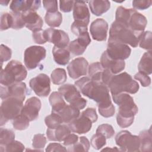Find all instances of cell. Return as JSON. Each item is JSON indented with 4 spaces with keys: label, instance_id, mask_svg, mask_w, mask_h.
Listing matches in <instances>:
<instances>
[{
    "label": "cell",
    "instance_id": "6da1fadb",
    "mask_svg": "<svg viewBox=\"0 0 152 152\" xmlns=\"http://www.w3.org/2000/svg\"><path fill=\"white\" fill-rule=\"evenodd\" d=\"M75 87L85 96L93 100L97 103L98 109L108 107L112 104L109 89L102 82L93 81L84 77L75 82Z\"/></svg>",
    "mask_w": 152,
    "mask_h": 152
},
{
    "label": "cell",
    "instance_id": "7a4b0ae2",
    "mask_svg": "<svg viewBox=\"0 0 152 152\" xmlns=\"http://www.w3.org/2000/svg\"><path fill=\"white\" fill-rule=\"evenodd\" d=\"M112 96L113 102L119 106L116 116L118 125L123 128L131 126L138 111L133 98L127 93L112 94Z\"/></svg>",
    "mask_w": 152,
    "mask_h": 152
},
{
    "label": "cell",
    "instance_id": "3957f363",
    "mask_svg": "<svg viewBox=\"0 0 152 152\" xmlns=\"http://www.w3.org/2000/svg\"><path fill=\"white\" fill-rule=\"evenodd\" d=\"M106 86L112 95L121 93L135 94L138 91L140 87L138 83L125 72L119 74H112Z\"/></svg>",
    "mask_w": 152,
    "mask_h": 152
},
{
    "label": "cell",
    "instance_id": "277c9868",
    "mask_svg": "<svg viewBox=\"0 0 152 152\" xmlns=\"http://www.w3.org/2000/svg\"><path fill=\"white\" fill-rule=\"evenodd\" d=\"M27 75L24 66L19 61L12 60L6 65L4 69H1L0 75L1 85L9 86L24 80Z\"/></svg>",
    "mask_w": 152,
    "mask_h": 152
},
{
    "label": "cell",
    "instance_id": "5b68a950",
    "mask_svg": "<svg viewBox=\"0 0 152 152\" xmlns=\"http://www.w3.org/2000/svg\"><path fill=\"white\" fill-rule=\"evenodd\" d=\"M141 36L126 26L116 21L112 23L109 30L110 39L118 40L133 48L138 46Z\"/></svg>",
    "mask_w": 152,
    "mask_h": 152
},
{
    "label": "cell",
    "instance_id": "8992f818",
    "mask_svg": "<svg viewBox=\"0 0 152 152\" xmlns=\"http://www.w3.org/2000/svg\"><path fill=\"white\" fill-rule=\"evenodd\" d=\"M23 107V101L19 99L8 97L3 100L1 105V125L20 115Z\"/></svg>",
    "mask_w": 152,
    "mask_h": 152
},
{
    "label": "cell",
    "instance_id": "52a82bcc",
    "mask_svg": "<svg viewBox=\"0 0 152 152\" xmlns=\"http://www.w3.org/2000/svg\"><path fill=\"white\" fill-rule=\"evenodd\" d=\"M58 91L70 105L79 110L86 107L87 100L81 97L75 86L71 84H64L59 87Z\"/></svg>",
    "mask_w": 152,
    "mask_h": 152
},
{
    "label": "cell",
    "instance_id": "ba28073f",
    "mask_svg": "<svg viewBox=\"0 0 152 152\" xmlns=\"http://www.w3.org/2000/svg\"><path fill=\"white\" fill-rule=\"evenodd\" d=\"M115 142L121 151H140V140L138 136L132 135L127 131H121L115 137Z\"/></svg>",
    "mask_w": 152,
    "mask_h": 152
},
{
    "label": "cell",
    "instance_id": "9c48e42d",
    "mask_svg": "<svg viewBox=\"0 0 152 152\" xmlns=\"http://www.w3.org/2000/svg\"><path fill=\"white\" fill-rule=\"evenodd\" d=\"M46 49L40 46H31L27 48L24 53V62L26 68L29 69L36 68L41 61L46 57Z\"/></svg>",
    "mask_w": 152,
    "mask_h": 152
},
{
    "label": "cell",
    "instance_id": "30bf717a",
    "mask_svg": "<svg viewBox=\"0 0 152 152\" xmlns=\"http://www.w3.org/2000/svg\"><path fill=\"white\" fill-rule=\"evenodd\" d=\"M106 51L108 56L112 59L124 61L130 56L131 49L128 45L109 38Z\"/></svg>",
    "mask_w": 152,
    "mask_h": 152
},
{
    "label": "cell",
    "instance_id": "8fae6325",
    "mask_svg": "<svg viewBox=\"0 0 152 152\" xmlns=\"http://www.w3.org/2000/svg\"><path fill=\"white\" fill-rule=\"evenodd\" d=\"M27 92L26 83L21 81L9 86L1 85V98L4 100L8 97H15L24 101Z\"/></svg>",
    "mask_w": 152,
    "mask_h": 152
},
{
    "label": "cell",
    "instance_id": "7c38bea8",
    "mask_svg": "<svg viewBox=\"0 0 152 152\" xmlns=\"http://www.w3.org/2000/svg\"><path fill=\"white\" fill-rule=\"evenodd\" d=\"M29 86L36 94L40 97H46L50 91V81L45 74H40L31 78Z\"/></svg>",
    "mask_w": 152,
    "mask_h": 152
},
{
    "label": "cell",
    "instance_id": "4fadbf2b",
    "mask_svg": "<svg viewBox=\"0 0 152 152\" xmlns=\"http://www.w3.org/2000/svg\"><path fill=\"white\" fill-rule=\"evenodd\" d=\"M147 24V21L144 15L137 11L136 10L131 8L130 14L125 26L141 36L144 33Z\"/></svg>",
    "mask_w": 152,
    "mask_h": 152
},
{
    "label": "cell",
    "instance_id": "5bb4252c",
    "mask_svg": "<svg viewBox=\"0 0 152 152\" xmlns=\"http://www.w3.org/2000/svg\"><path fill=\"white\" fill-rule=\"evenodd\" d=\"M45 31L47 41L53 43L55 46L64 48L68 45L69 43V36L64 31L53 28H47Z\"/></svg>",
    "mask_w": 152,
    "mask_h": 152
},
{
    "label": "cell",
    "instance_id": "9a60e30c",
    "mask_svg": "<svg viewBox=\"0 0 152 152\" xmlns=\"http://www.w3.org/2000/svg\"><path fill=\"white\" fill-rule=\"evenodd\" d=\"M88 66V63L84 58H75L67 66L68 74L72 79H77L81 76L86 75L87 72Z\"/></svg>",
    "mask_w": 152,
    "mask_h": 152
},
{
    "label": "cell",
    "instance_id": "2e32d148",
    "mask_svg": "<svg viewBox=\"0 0 152 152\" xmlns=\"http://www.w3.org/2000/svg\"><path fill=\"white\" fill-rule=\"evenodd\" d=\"M108 24L103 18H97L90 25V31L92 38L97 41H105L107 38Z\"/></svg>",
    "mask_w": 152,
    "mask_h": 152
},
{
    "label": "cell",
    "instance_id": "e0dca14e",
    "mask_svg": "<svg viewBox=\"0 0 152 152\" xmlns=\"http://www.w3.org/2000/svg\"><path fill=\"white\" fill-rule=\"evenodd\" d=\"M40 108L41 102L40 99L36 97H32L26 100L21 114L25 116L30 121H33L38 118Z\"/></svg>",
    "mask_w": 152,
    "mask_h": 152
},
{
    "label": "cell",
    "instance_id": "ac0fdd59",
    "mask_svg": "<svg viewBox=\"0 0 152 152\" xmlns=\"http://www.w3.org/2000/svg\"><path fill=\"white\" fill-rule=\"evenodd\" d=\"M90 12L85 1H76L73 8L74 21L88 26L90 21Z\"/></svg>",
    "mask_w": 152,
    "mask_h": 152
},
{
    "label": "cell",
    "instance_id": "d6986e66",
    "mask_svg": "<svg viewBox=\"0 0 152 152\" xmlns=\"http://www.w3.org/2000/svg\"><path fill=\"white\" fill-rule=\"evenodd\" d=\"M68 125L72 132L82 134L88 132L91 129L92 122L88 118L81 113V115L70 122Z\"/></svg>",
    "mask_w": 152,
    "mask_h": 152
},
{
    "label": "cell",
    "instance_id": "ffe728a7",
    "mask_svg": "<svg viewBox=\"0 0 152 152\" xmlns=\"http://www.w3.org/2000/svg\"><path fill=\"white\" fill-rule=\"evenodd\" d=\"M40 1L17 0L12 1L11 2L10 8L12 12L22 14L28 11H36L40 7Z\"/></svg>",
    "mask_w": 152,
    "mask_h": 152
},
{
    "label": "cell",
    "instance_id": "44dd1931",
    "mask_svg": "<svg viewBox=\"0 0 152 152\" xmlns=\"http://www.w3.org/2000/svg\"><path fill=\"white\" fill-rule=\"evenodd\" d=\"M100 64L103 68L109 69L112 74H116L122 71L125 66L124 60H115L110 58L105 50L102 55Z\"/></svg>",
    "mask_w": 152,
    "mask_h": 152
},
{
    "label": "cell",
    "instance_id": "7402d4cb",
    "mask_svg": "<svg viewBox=\"0 0 152 152\" xmlns=\"http://www.w3.org/2000/svg\"><path fill=\"white\" fill-rule=\"evenodd\" d=\"M25 26L33 32L42 29L43 21L42 17L34 11H28L22 13Z\"/></svg>",
    "mask_w": 152,
    "mask_h": 152
},
{
    "label": "cell",
    "instance_id": "603a6c76",
    "mask_svg": "<svg viewBox=\"0 0 152 152\" xmlns=\"http://www.w3.org/2000/svg\"><path fill=\"white\" fill-rule=\"evenodd\" d=\"M71 131L68 125L61 124L55 129L48 128L46 135L49 141H62L71 134Z\"/></svg>",
    "mask_w": 152,
    "mask_h": 152
},
{
    "label": "cell",
    "instance_id": "cb8c5ba5",
    "mask_svg": "<svg viewBox=\"0 0 152 152\" xmlns=\"http://www.w3.org/2000/svg\"><path fill=\"white\" fill-rule=\"evenodd\" d=\"M71 31L76 35L78 39L83 41L87 45L91 42V39L87 31V26L74 21L71 26Z\"/></svg>",
    "mask_w": 152,
    "mask_h": 152
},
{
    "label": "cell",
    "instance_id": "d4e9b609",
    "mask_svg": "<svg viewBox=\"0 0 152 152\" xmlns=\"http://www.w3.org/2000/svg\"><path fill=\"white\" fill-rule=\"evenodd\" d=\"M56 113L61 117L63 122L66 124H69L80 115V110L70 104H66L61 110Z\"/></svg>",
    "mask_w": 152,
    "mask_h": 152
},
{
    "label": "cell",
    "instance_id": "484cf974",
    "mask_svg": "<svg viewBox=\"0 0 152 152\" xmlns=\"http://www.w3.org/2000/svg\"><path fill=\"white\" fill-rule=\"evenodd\" d=\"M53 59L55 62L61 65H66L70 59V52L66 48H61L53 46L52 49Z\"/></svg>",
    "mask_w": 152,
    "mask_h": 152
},
{
    "label": "cell",
    "instance_id": "4316f807",
    "mask_svg": "<svg viewBox=\"0 0 152 152\" xmlns=\"http://www.w3.org/2000/svg\"><path fill=\"white\" fill-rule=\"evenodd\" d=\"M88 5L91 12L96 15L100 16L107 11L110 7V3L109 1L93 0L88 1Z\"/></svg>",
    "mask_w": 152,
    "mask_h": 152
},
{
    "label": "cell",
    "instance_id": "83f0119b",
    "mask_svg": "<svg viewBox=\"0 0 152 152\" xmlns=\"http://www.w3.org/2000/svg\"><path fill=\"white\" fill-rule=\"evenodd\" d=\"M140 140V151H151L152 135L151 128L148 130H144L139 134Z\"/></svg>",
    "mask_w": 152,
    "mask_h": 152
},
{
    "label": "cell",
    "instance_id": "f1b7e54d",
    "mask_svg": "<svg viewBox=\"0 0 152 152\" xmlns=\"http://www.w3.org/2000/svg\"><path fill=\"white\" fill-rule=\"evenodd\" d=\"M49 100L52 107V112H58L66 104L63 96L59 92H52L49 96Z\"/></svg>",
    "mask_w": 152,
    "mask_h": 152
},
{
    "label": "cell",
    "instance_id": "f546056e",
    "mask_svg": "<svg viewBox=\"0 0 152 152\" xmlns=\"http://www.w3.org/2000/svg\"><path fill=\"white\" fill-rule=\"evenodd\" d=\"M151 56V51H148L144 53L138 65L139 71L147 75H150L152 73Z\"/></svg>",
    "mask_w": 152,
    "mask_h": 152
},
{
    "label": "cell",
    "instance_id": "4dcf8cb0",
    "mask_svg": "<svg viewBox=\"0 0 152 152\" xmlns=\"http://www.w3.org/2000/svg\"><path fill=\"white\" fill-rule=\"evenodd\" d=\"M104 68H103L100 62L92 63L88 66V72L90 78L93 81L102 82V76Z\"/></svg>",
    "mask_w": 152,
    "mask_h": 152
},
{
    "label": "cell",
    "instance_id": "1f68e13d",
    "mask_svg": "<svg viewBox=\"0 0 152 152\" xmlns=\"http://www.w3.org/2000/svg\"><path fill=\"white\" fill-rule=\"evenodd\" d=\"M46 24L52 27H59L62 21V15L59 11L54 12H46L45 16Z\"/></svg>",
    "mask_w": 152,
    "mask_h": 152
},
{
    "label": "cell",
    "instance_id": "d6a6232c",
    "mask_svg": "<svg viewBox=\"0 0 152 152\" xmlns=\"http://www.w3.org/2000/svg\"><path fill=\"white\" fill-rule=\"evenodd\" d=\"M15 140V134L9 129H0V147H4Z\"/></svg>",
    "mask_w": 152,
    "mask_h": 152
},
{
    "label": "cell",
    "instance_id": "836d02e7",
    "mask_svg": "<svg viewBox=\"0 0 152 152\" xmlns=\"http://www.w3.org/2000/svg\"><path fill=\"white\" fill-rule=\"evenodd\" d=\"M90 146L88 140L86 137H81L73 145L68 147L69 151H88Z\"/></svg>",
    "mask_w": 152,
    "mask_h": 152
},
{
    "label": "cell",
    "instance_id": "e575fe53",
    "mask_svg": "<svg viewBox=\"0 0 152 152\" xmlns=\"http://www.w3.org/2000/svg\"><path fill=\"white\" fill-rule=\"evenodd\" d=\"M87 46L86 44L77 39L69 43L68 50L74 55H81L84 52Z\"/></svg>",
    "mask_w": 152,
    "mask_h": 152
},
{
    "label": "cell",
    "instance_id": "d590c367",
    "mask_svg": "<svg viewBox=\"0 0 152 152\" xmlns=\"http://www.w3.org/2000/svg\"><path fill=\"white\" fill-rule=\"evenodd\" d=\"M51 80L54 84L60 85L64 83L66 79V73L63 68H56L54 69L50 75Z\"/></svg>",
    "mask_w": 152,
    "mask_h": 152
},
{
    "label": "cell",
    "instance_id": "8d00e7d4",
    "mask_svg": "<svg viewBox=\"0 0 152 152\" xmlns=\"http://www.w3.org/2000/svg\"><path fill=\"white\" fill-rule=\"evenodd\" d=\"M46 125L49 128L55 129L63 123L61 117L57 113L52 112V113L47 116L45 119Z\"/></svg>",
    "mask_w": 152,
    "mask_h": 152
},
{
    "label": "cell",
    "instance_id": "74e56055",
    "mask_svg": "<svg viewBox=\"0 0 152 152\" xmlns=\"http://www.w3.org/2000/svg\"><path fill=\"white\" fill-rule=\"evenodd\" d=\"M30 121L25 116L20 114L13 119L12 125L17 130H24L29 126Z\"/></svg>",
    "mask_w": 152,
    "mask_h": 152
},
{
    "label": "cell",
    "instance_id": "f35d334b",
    "mask_svg": "<svg viewBox=\"0 0 152 152\" xmlns=\"http://www.w3.org/2000/svg\"><path fill=\"white\" fill-rule=\"evenodd\" d=\"M151 32L147 31L144 32L140 37L139 40V45L141 48L145 50L151 51Z\"/></svg>",
    "mask_w": 152,
    "mask_h": 152
},
{
    "label": "cell",
    "instance_id": "ab89813d",
    "mask_svg": "<svg viewBox=\"0 0 152 152\" xmlns=\"http://www.w3.org/2000/svg\"><path fill=\"white\" fill-rule=\"evenodd\" d=\"M90 143L93 148L98 150L106 145V138L103 135L96 133L92 136Z\"/></svg>",
    "mask_w": 152,
    "mask_h": 152
},
{
    "label": "cell",
    "instance_id": "60d3db41",
    "mask_svg": "<svg viewBox=\"0 0 152 152\" xmlns=\"http://www.w3.org/2000/svg\"><path fill=\"white\" fill-rule=\"evenodd\" d=\"M96 133L103 135L106 138H110L113 136L115 130L112 125L107 124H103L97 127Z\"/></svg>",
    "mask_w": 152,
    "mask_h": 152
},
{
    "label": "cell",
    "instance_id": "b9f144b4",
    "mask_svg": "<svg viewBox=\"0 0 152 152\" xmlns=\"http://www.w3.org/2000/svg\"><path fill=\"white\" fill-rule=\"evenodd\" d=\"M1 152L9 151H23L24 150V145L20 141L14 140L10 144L4 147H0Z\"/></svg>",
    "mask_w": 152,
    "mask_h": 152
},
{
    "label": "cell",
    "instance_id": "7bdbcfd3",
    "mask_svg": "<svg viewBox=\"0 0 152 152\" xmlns=\"http://www.w3.org/2000/svg\"><path fill=\"white\" fill-rule=\"evenodd\" d=\"M12 17L11 12H5L1 16V30H5L9 28H12Z\"/></svg>",
    "mask_w": 152,
    "mask_h": 152
},
{
    "label": "cell",
    "instance_id": "ee69618b",
    "mask_svg": "<svg viewBox=\"0 0 152 152\" xmlns=\"http://www.w3.org/2000/svg\"><path fill=\"white\" fill-rule=\"evenodd\" d=\"M32 141V145L33 148H36L38 150L42 151V149L45 147L46 143V138L44 134H37L34 135Z\"/></svg>",
    "mask_w": 152,
    "mask_h": 152
},
{
    "label": "cell",
    "instance_id": "f6af8a7d",
    "mask_svg": "<svg viewBox=\"0 0 152 152\" xmlns=\"http://www.w3.org/2000/svg\"><path fill=\"white\" fill-rule=\"evenodd\" d=\"M12 17V26L13 29H21L25 26V23L21 13L11 12Z\"/></svg>",
    "mask_w": 152,
    "mask_h": 152
},
{
    "label": "cell",
    "instance_id": "bcb514c9",
    "mask_svg": "<svg viewBox=\"0 0 152 152\" xmlns=\"http://www.w3.org/2000/svg\"><path fill=\"white\" fill-rule=\"evenodd\" d=\"M33 39L36 43L37 44H44L47 42L45 31L42 29L33 32L32 34Z\"/></svg>",
    "mask_w": 152,
    "mask_h": 152
},
{
    "label": "cell",
    "instance_id": "7dc6e473",
    "mask_svg": "<svg viewBox=\"0 0 152 152\" xmlns=\"http://www.w3.org/2000/svg\"><path fill=\"white\" fill-rule=\"evenodd\" d=\"M0 57H1V62L2 64L4 62L8 61L12 55V51L11 49L7 47L5 45L2 44L1 45L0 47Z\"/></svg>",
    "mask_w": 152,
    "mask_h": 152
},
{
    "label": "cell",
    "instance_id": "c3c4849f",
    "mask_svg": "<svg viewBox=\"0 0 152 152\" xmlns=\"http://www.w3.org/2000/svg\"><path fill=\"white\" fill-rule=\"evenodd\" d=\"M134 78L139 81L143 87H148L151 84L150 77L148 75L140 71L137 72L134 75Z\"/></svg>",
    "mask_w": 152,
    "mask_h": 152
},
{
    "label": "cell",
    "instance_id": "681fc988",
    "mask_svg": "<svg viewBox=\"0 0 152 152\" xmlns=\"http://www.w3.org/2000/svg\"><path fill=\"white\" fill-rule=\"evenodd\" d=\"M151 0H135L132 1V6L137 10H145L149 8L151 5Z\"/></svg>",
    "mask_w": 152,
    "mask_h": 152
},
{
    "label": "cell",
    "instance_id": "f907efd6",
    "mask_svg": "<svg viewBox=\"0 0 152 152\" xmlns=\"http://www.w3.org/2000/svg\"><path fill=\"white\" fill-rule=\"evenodd\" d=\"M44 8L47 12H54L58 11V1L55 0L52 1H43Z\"/></svg>",
    "mask_w": 152,
    "mask_h": 152
},
{
    "label": "cell",
    "instance_id": "816d5d0a",
    "mask_svg": "<svg viewBox=\"0 0 152 152\" xmlns=\"http://www.w3.org/2000/svg\"><path fill=\"white\" fill-rule=\"evenodd\" d=\"M99 113L104 118H110L114 115L115 113V108L113 104L103 108H99Z\"/></svg>",
    "mask_w": 152,
    "mask_h": 152
},
{
    "label": "cell",
    "instance_id": "f5cc1de1",
    "mask_svg": "<svg viewBox=\"0 0 152 152\" xmlns=\"http://www.w3.org/2000/svg\"><path fill=\"white\" fill-rule=\"evenodd\" d=\"M74 1H60L59 7L61 11L64 12H69L74 8Z\"/></svg>",
    "mask_w": 152,
    "mask_h": 152
},
{
    "label": "cell",
    "instance_id": "db71d44e",
    "mask_svg": "<svg viewBox=\"0 0 152 152\" xmlns=\"http://www.w3.org/2000/svg\"><path fill=\"white\" fill-rule=\"evenodd\" d=\"M81 113L87 116V118H88L91 121L92 123L96 122L97 120L98 117L96 113V110L94 108L88 107L85 110H84Z\"/></svg>",
    "mask_w": 152,
    "mask_h": 152
},
{
    "label": "cell",
    "instance_id": "11a10c76",
    "mask_svg": "<svg viewBox=\"0 0 152 152\" xmlns=\"http://www.w3.org/2000/svg\"><path fill=\"white\" fill-rule=\"evenodd\" d=\"M67 150L59 143H50L46 148V151H66Z\"/></svg>",
    "mask_w": 152,
    "mask_h": 152
},
{
    "label": "cell",
    "instance_id": "9f6ffc18",
    "mask_svg": "<svg viewBox=\"0 0 152 152\" xmlns=\"http://www.w3.org/2000/svg\"><path fill=\"white\" fill-rule=\"evenodd\" d=\"M78 139H79V138L77 135H75L74 134H70L64 140V145L68 147V148L70 147L72 145H73L75 143H76L78 141Z\"/></svg>",
    "mask_w": 152,
    "mask_h": 152
},
{
    "label": "cell",
    "instance_id": "6f0895ef",
    "mask_svg": "<svg viewBox=\"0 0 152 152\" xmlns=\"http://www.w3.org/2000/svg\"><path fill=\"white\" fill-rule=\"evenodd\" d=\"M110 151V150H112V151H113V150H116V151H121V149H118V148H116V147H113V148H109V147H107V148H104L103 150H102V151Z\"/></svg>",
    "mask_w": 152,
    "mask_h": 152
},
{
    "label": "cell",
    "instance_id": "680465c9",
    "mask_svg": "<svg viewBox=\"0 0 152 152\" xmlns=\"http://www.w3.org/2000/svg\"><path fill=\"white\" fill-rule=\"evenodd\" d=\"M9 2H10V1H8L5 2V5H7V4L9 3ZM1 4L2 5H4V4H3V1H1Z\"/></svg>",
    "mask_w": 152,
    "mask_h": 152
}]
</instances>
